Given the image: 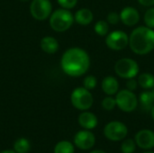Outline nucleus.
Listing matches in <instances>:
<instances>
[{
	"label": "nucleus",
	"instance_id": "f257e3e1",
	"mask_svg": "<svg viewBox=\"0 0 154 153\" xmlns=\"http://www.w3.org/2000/svg\"><path fill=\"white\" fill-rule=\"evenodd\" d=\"M60 67L66 75L79 78L86 74L89 69L90 57L84 49L72 47L62 54Z\"/></svg>",
	"mask_w": 154,
	"mask_h": 153
},
{
	"label": "nucleus",
	"instance_id": "f03ea898",
	"mask_svg": "<svg viewBox=\"0 0 154 153\" xmlns=\"http://www.w3.org/2000/svg\"><path fill=\"white\" fill-rule=\"evenodd\" d=\"M129 46L134 53L146 55L154 50V30L145 26H138L129 36Z\"/></svg>",
	"mask_w": 154,
	"mask_h": 153
},
{
	"label": "nucleus",
	"instance_id": "7ed1b4c3",
	"mask_svg": "<svg viewBox=\"0 0 154 153\" xmlns=\"http://www.w3.org/2000/svg\"><path fill=\"white\" fill-rule=\"evenodd\" d=\"M75 19L73 14L65 8H60L51 13L50 16V25L57 32L68 31L73 24Z\"/></svg>",
	"mask_w": 154,
	"mask_h": 153
},
{
	"label": "nucleus",
	"instance_id": "20e7f679",
	"mask_svg": "<svg viewBox=\"0 0 154 153\" xmlns=\"http://www.w3.org/2000/svg\"><path fill=\"white\" fill-rule=\"evenodd\" d=\"M70 101L76 109L87 111L93 106L94 98L90 90L84 87H79L72 91L70 95Z\"/></svg>",
	"mask_w": 154,
	"mask_h": 153
},
{
	"label": "nucleus",
	"instance_id": "39448f33",
	"mask_svg": "<svg viewBox=\"0 0 154 153\" xmlns=\"http://www.w3.org/2000/svg\"><path fill=\"white\" fill-rule=\"evenodd\" d=\"M139 70L140 68L137 61L130 58H122L115 64L116 74L125 79L135 78L138 75Z\"/></svg>",
	"mask_w": 154,
	"mask_h": 153
},
{
	"label": "nucleus",
	"instance_id": "423d86ee",
	"mask_svg": "<svg viewBox=\"0 0 154 153\" xmlns=\"http://www.w3.org/2000/svg\"><path fill=\"white\" fill-rule=\"evenodd\" d=\"M115 98L116 101V106H118L120 110L125 113H131L134 111L139 104V100L136 95L128 89L118 91L116 94Z\"/></svg>",
	"mask_w": 154,
	"mask_h": 153
},
{
	"label": "nucleus",
	"instance_id": "0eeeda50",
	"mask_svg": "<svg viewBox=\"0 0 154 153\" xmlns=\"http://www.w3.org/2000/svg\"><path fill=\"white\" fill-rule=\"evenodd\" d=\"M128 133L126 125L119 121H113L108 123L104 128V134L106 138L112 142H120L125 139Z\"/></svg>",
	"mask_w": 154,
	"mask_h": 153
},
{
	"label": "nucleus",
	"instance_id": "6e6552de",
	"mask_svg": "<svg viewBox=\"0 0 154 153\" xmlns=\"http://www.w3.org/2000/svg\"><path fill=\"white\" fill-rule=\"evenodd\" d=\"M106 44L112 50H122L129 45V36L124 31H113L106 35Z\"/></svg>",
	"mask_w": 154,
	"mask_h": 153
},
{
	"label": "nucleus",
	"instance_id": "1a4fd4ad",
	"mask_svg": "<svg viewBox=\"0 0 154 153\" xmlns=\"http://www.w3.org/2000/svg\"><path fill=\"white\" fill-rule=\"evenodd\" d=\"M32 16L39 21L49 18L52 12V5L50 0H32L30 5Z\"/></svg>",
	"mask_w": 154,
	"mask_h": 153
},
{
	"label": "nucleus",
	"instance_id": "9d476101",
	"mask_svg": "<svg viewBox=\"0 0 154 153\" xmlns=\"http://www.w3.org/2000/svg\"><path fill=\"white\" fill-rule=\"evenodd\" d=\"M96 142V137L89 130H83L78 132L74 136L75 145L83 151L89 150L94 147Z\"/></svg>",
	"mask_w": 154,
	"mask_h": 153
},
{
	"label": "nucleus",
	"instance_id": "9b49d317",
	"mask_svg": "<svg viewBox=\"0 0 154 153\" xmlns=\"http://www.w3.org/2000/svg\"><path fill=\"white\" fill-rule=\"evenodd\" d=\"M120 21L126 26H134L140 21V14L136 8L133 6H125L120 12Z\"/></svg>",
	"mask_w": 154,
	"mask_h": 153
},
{
	"label": "nucleus",
	"instance_id": "f8f14e48",
	"mask_svg": "<svg viewBox=\"0 0 154 153\" xmlns=\"http://www.w3.org/2000/svg\"><path fill=\"white\" fill-rule=\"evenodd\" d=\"M135 142L143 150H151L154 147V132L142 130L135 134Z\"/></svg>",
	"mask_w": 154,
	"mask_h": 153
},
{
	"label": "nucleus",
	"instance_id": "ddd939ff",
	"mask_svg": "<svg viewBox=\"0 0 154 153\" xmlns=\"http://www.w3.org/2000/svg\"><path fill=\"white\" fill-rule=\"evenodd\" d=\"M79 124L81 127L86 130H92L97 127L98 124V120L96 115L88 111H83L79 115Z\"/></svg>",
	"mask_w": 154,
	"mask_h": 153
},
{
	"label": "nucleus",
	"instance_id": "4468645a",
	"mask_svg": "<svg viewBox=\"0 0 154 153\" xmlns=\"http://www.w3.org/2000/svg\"><path fill=\"white\" fill-rule=\"evenodd\" d=\"M101 88L106 95L114 96L119 90V82L116 78L113 76H107L103 78L101 82Z\"/></svg>",
	"mask_w": 154,
	"mask_h": 153
},
{
	"label": "nucleus",
	"instance_id": "2eb2a0df",
	"mask_svg": "<svg viewBox=\"0 0 154 153\" xmlns=\"http://www.w3.org/2000/svg\"><path fill=\"white\" fill-rule=\"evenodd\" d=\"M75 22L79 25H88L93 22L94 14L88 8H80L74 14Z\"/></svg>",
	"mask_w": 154,
	"mask_h": 153
},
{
	"label": "nucleus",
	"instance_id": "dca6fc26",
	"mask_svg": "<svg viewBox=\"0 0 154 153\" xmlns=\"http://www.w3.org/2000/svg\"><path fill=\"white\" fill-rule=\"evenodd\" d=\"M41 48L47 54H54L59 50V41L52 36H45L41 40Z\"/></svg>",
	"mask_w": 154,
	"mask_h": 153
},
{
	"label": "nucleus",
	"instance_id": "f3484780",
	"mask_svg": "<svg viewBox=\"0 0 154 153\" xmlns=\"http://www.w3.org/2000/svg\"><path fill=\"white\" fill-rule=\"evenodd\" d=\"M138 100H139V103L141 105V107L144 111H146V112L150 111L151 112V109L154 105V97L151 90H146V91L142 92Z\"/></svg>",
	"mask_w": 154,
	"mask_h": 153
},
{
	"label": "nucleus",
	"instance_id": "a211bd4d",
	"mask_svg": "<svg viewBox=\"0 0 154 153\" xmlns=\"http://www.w3.org/2000/svg\"><path fill=\"white\" fill-rule=\"evenodd\" d=\"M138 85L146 90H151L154 86V76L151 73H142L138 76L137 78Z\"/></svg>",
	"mask_w": 154,
	"mask_h": 153
},
{
	"label": "nucleus",
	"instance_id": "6ab92c4d",
	"mask_svg": "<svg viewBox=\"0 0 154 153\" xmlns=\"http://www.w3.org/2000/svg\"><path fill=\"white\" fill-rule=\"evenodd\" d=\"M30 147V142L25 138H19L14 143V151L16 153H27Z\"/></svg>",
	"mask_w": 154,
	"mask_h": 153
},
{
	"label": "nucleus",
	"instance_id": "aec40b11",
	"mask_svg": "<svg viewBox=\"0 0 154 153\" xmlns=\"http://www.w3.org/2000/svg\"><path fill=\"white\" fill-rule=\"evenodd\" d=\"M74 145L68 141H61L54 147V153H74Z\"/></svg>",
	"mask_w": 154,
	"mask_h": 153
},
{
	"label": "nucleus",
	"instance_id": "412c9836",
	"mask_svg": "<svg viewBox=\"0 0 154 153\" xmlns=\"http://www.w3.org/2000/svg\"><path fill=\"white\" fill-rule=\"evenodd\" d=\"M94 31L99 36H106L109 32V23L107 21L99 20L95 23Z\"/></svg>",
	"mask_w": 154,
	"mask_h": 153
},
{
	"label": "nucleus",
	"instance_id": "4be33fe9",
	"mask_svg": "<svg viewBox=\"0 0 154 153\" xmlns=\"http://www.w3.org/2000/svg\"><path fill=\"white\" fill-rule=\"evenodd\" d=\"M136 150V142L132 139L125 140L121 145V151L123 153H134Z\"/></svg>",
	"mask_w": 154,
	"mask_h": 153
},
{
	"label": "nucleus",
	"instance_id": "5701e85b",
	"mask_svg": "<svg viewBox=\"0 0 154 153\" xmlns=\"http://www.w3.org/2000/svg\"><path fill=\"white\" fill-rule=\"evenodd\" d=\"M101 106L102 107L106 110V111H112L116 108V98L113 97L112 96H106L102 102H101Z\"/></svg>",
	"mask_w": 154,
	"mask_h": 153
},
{
	"label": "nucleus",
	"instance_id": "b1692460",
	"mask_svg": "<svg viewBox=\"0 0 154 153\" xmlns=\"http://www.w3.org/2000/svg\"><path fill=\"white\" fill-rule=\"evenodd\" d=\"M144 23L147 27L154 29V7H151L147 9L143 16Z\"/></svg>",
	"mask_w": 154,
	"mask_h": 153
},
{
	"label": "nucleus",
	"instance_id": "393cba45",
	"mask_svg": "<svg viewBox=\"0 0 154 153\" xmlns=\"http://www.w3.org/2000/svg\"><path fill=\"white\" fill-rule=\"evenodd\" d=\"M97 85V79L93 75H88L83 80V87L88 90L94 89Z\"/></svg>",
	"mask_w": 154,
	"mask_h": 153
},
{
	"label": "nucleus",
	"instance_id": "a878e982",
	"mask_svg": "<svg viewBox=\"0 0 154 153\" xmlns=\"http://www.w3.org/2000/svg\"><path fill=\"white\" fill-rule=\"evenodd\" d=\"M57 1L58 4L61 6V8H65L68 10L74 8L78 4V0H57Z\"/></svg>",
	"mask_w": 154,
	"mask_h": 153
},
{
	"label": "nucleus",
	"instance_id": "bb28decb",
	"mask_svg": "<svg viewBox=\"0 0 154 153\" xmlns=\"http://www.w3.org/2000/svg\"><path fill=\"white\" fill-rule=\"evenodd\" d=\"M106 21L111 25L117 24L119 23V21H120V14H118L116 12H110V13H108L107 17H106Z\"/></svg>",
	"mask_w": 154,
	"mask_h": 153
},
{
	"label": "nucleus",
	"instance_id": "cd10ccee",
	"mask_svg": "<svg viewBox=\"0 0 154 153\" xmlns=\"http://www.w3.org/2000/svg\"><path fill=\"white\" fill-rule=\"evenodd\" d=\"M138 87V81L134 78H129L127 79V82H126V87L128 90H131V91H134Z\"/></svg>",
	"mask_w": 154,
	"mask_h": 153
},
{
	"label": "nucleus",
	"instance_id": "c85d7f7f",
	"mask_svg": "<svg viewBox=\"0 0 154 153\" xmlns=\"http://www.w3.org/2000/svg\"><path fill=\"white\" fill-rule=\"evenodd\" d=\"M140 5L146 7H152L154 5V0H137Z\"/></svg>",
	"mask_w": 154,
	"mask_h": 153
},
{
	"label": "nucleus",
	"instance_id": "c756f323",
	"mask_svg": "<svg viewBox=\"0 0 154 153\" xmlns=\"http://www.w3.org/2000/svg\"><path fill=\"white\" fill-rule=\"evenodd\" d=\"M89 153H106L104 151H101V150H95V151H92L91 152Z\"/></svg>",
	"mask_w": 154,
	"mask_h": 153
},
{
	"label": "nucleus",
	"instance_id": "7c9ffc66",
	"mask_svg": "<svg viewBox=\"0 0 154 153\" xmlns=\"http://www.w3.org/2000/svg\"><path fill=\"white\" fill-rule=\"evenodd\" d=\"M151 115H152V120L154 121V105H153V106L152 107V109H151Z\"/></svg>",
	"mask_w": 154,
	"mask_h": 153
},
{
	"label": "nucleus",
	"instance_id": "2f4dec72",
	"mask_svg": "<svg viewBox=\"0 0 154 153\" xmlns=\"http://www.w3.org/2000/svg\"><path fill=\"white\" fill-rule=\"evenodd\" d=\"M0 153H16L14 151H10V150H7V151H4Z\"/></svg>",
	"mask_w": 154,
	"mask_h": 153
},
{
	"label": "nucleus",
	"instance_id": "473e14b6",
	"mask_svg": "<svg viewBox=\"0 0 154 153\" xmlns=\"http://www.w3.org/2000/svg\"><path fill=\"white\" fill-rule=\"evenodd\" d=\"M151 92H152V96H153V97H154V86L152 87V88L151 89Z\"/></svg>",
	"mask_w": 154,
	"mask_h": 153
},
{
	"label": "nucleus",
	"instance_id": "72a5a7b5",
	"mask_svg": "<svg viewBox=\"0 0 154 153\" xmlns=\"http://www.w3.org/2000/svg\"><path fill=\"white\" fill-rule=\"evenodd\" d=\"M20 1H22V2H27V1H30V0H20Z\"/></svg>",
	"mask_w": 154,
	"mask_h": 153
},
{
	"label": "nucleus",
	"instance_id": "f704fd0d",
	"mask_svg": "<svg viewBox=\"0 0 154 153\" xmlns=\"http://www.w3.org/2000/svg\"><path fill=\"white\" fill-rule=\"evenodd\" d=\"M144 153H154L153 151H146V152H144Z\"/></svg>",
	"mask_w": 154,
	"mask_h": 153
}]
</instances>
